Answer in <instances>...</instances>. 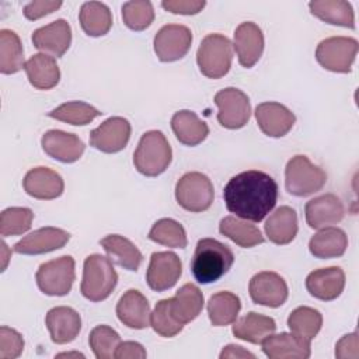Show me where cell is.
Returning <instances> with one entry per match:
<instances>
[{
  "label": "cell",
  "instance_id": "42",
  "mask_svg": "<svg viewBox=\"0 0 359 359\" xmlns=\"http://www.w3.org/2000/svg\"><path fill=\"white\" fill-rule=\"evenodd\" d=\"M34 213L29 208H7L0 215V234L3 237L20 236L31 229Z\"/></svg>",
  "mask_w": 359,
  "mask_h": 359
},
{
  "label": "cell",
  "instance_id": "11",
  "mask_svg": "<svg viewBox=\"0 0 359 359\" xmlns=\"http://www.w3.org/2000/svg\"><path fill=\"white\" fill-rule=\"evenodd\" d=\"M192 43V32L181 24H168L158 29L154 36V52L161 62L182 59Z\"/></svg>",
  "mask_w": 359,
  "mask_h": 359
},
{
  "label": "cell",
  "instance_id": "38",
  "mask_svg": "<svg viewBox=\"0 0 359 359\" xmlns=\"http://www.w3.org/2000/svg\"><path fill=\"white\" fill-rule=\"evenodd\" d=\"M323 325V316L318 310L307 306L294 309L287 317V327L296 337L311 342L320 332Z\"/></svg>",
  "mask_w": 359,
  "mask_h": 359
},
{
  "label": "cell",
  "instance_id": "23",
  "mask_svg": "<svg viewBox=\"0 0 359 359\" xmlns=\"http://www.w3.org/2000/svg\"><path fill=\"white\" fill-rule=\"evenodd\" d=\"M22 187L29 196L42 201H50L59 198L63 194L65 182L56 171L48 167H35L25 174Z\"/></svg>",
  "mask_w": 359,
  "mask_h": 359
},
{
  "label": "cell",
  "instance_id": "33",
  "mask_svg": "<svg viewBox=\"0 0 359 359\" xmlns=\"http://www.w3.org/2000/svg\"><path fill=\"white\" fill-rule=\"evenodd\" d=\"M309 8L314 17L327 24L355 28L353 8L345 0H314L309 3Z\"/></svg>",
  "mask_w": 359,
  "mask_h": 359
},
{
  "label": "cell",
  "instance_id": "48",
  "mask_svg": "<svg viewBox=\"0 0 359 359\" xmlns=\"http://www.w3.org/2000/svg\"><path fill=\"white\" fill-rule=\"evenodd\" d=\"M358 348H359V341H358L356 332L344 335L335 345V356L339 359H344V358L356 359L359 356Z\"/></svg>",
  "mask_w": 359,
  "mask_h": 359
},
{
  "label": "cell",
  "instance_id": "36",
  "mask_svg": "<svg viewBox=\"0 0 359 359\" xmlns=\"http://www.w3.org/2000/svg\"><path fill=\"white\" fill-rule=\"evenodd\" d=\"M206 309L212 325L226 327L236 321L241 303L237 294L223 290L210 296Z\"/></svg>",
  "mask_w": 359,
  "mask_h": 359
},
{
  "label": "cell",
  "instance_id": "6",
  "mask_svg": "<svg viewBox=\"0 0 359 359\" xmlns=\"http://www.w3.org/2000/svg\"><path fill=\"white\" fill-rule=\"evenodd\" d=\"M233 43L222 34L206 35L196 52V63L199 70L208 79H220L226 76L231 67Z\"/></svg>",
  "mask_w": 359,
  "mask_h": 359
},
{
  "label": "cell",
  "instance_id": "18",
  "mask_svg": "<svg viewBox=\"0 0 359 359\" xmlns=\"http://www.w3.org/2000/svg\"><path fill=\"white\" fill-rule=\"evenodd\" d=\"M255 119L262 133L269 137L287 135L296 122L294 114L287 107L272 101L257 105Z\"/></svg>",
  "mask_w": 359,
  "mask_h": 359
},
{
  "label": "cell",
  "instance_id": "28",
  "mask_svg": "<svg viewBox=\"0 0 359 359\" xmlns=\"http://www.w3.org/2000/svg\"><path fill=\"white\" fill-rule=\"evenodd\" d=\"M28 81L38 90H50L60 80V70L55 57L46 53L31 56L24 66Z\"/></svg>",
  "mask_w": 359,
  "mask_h": 359
},
{
  "label": "cell",
  "instance_id": "37",
  "mask_svg": "<svg viewBox=\"0 0 359 359\" xmlns=\"http://www.w3.org/2000/svg\"><path fill=\"white\" fill-rule=\"evenodd\" d=\"M24 49L20 36L11 29L0 31V72L14 74L24 69Z\"/></svg>",
  "mask_w": 359,
  "mask_h": 359
},
{
  "label": "cell",
  "instance_id": "9",
  "mask_svg": "<svg viewBox=\"0 0 359 359\" xmlns=\"http://www.w3.org/2000/svg\"><path fill=\"white\" fill-rule=\"evenodd\" d=\"M358 53V41L351 36H330L316 49L317 62L334 73H349Z\"/></svg>",
  "mask_w": 359,
  "mask_h": 359
},
{
  "label": "cell",
  "instance_id": "15",
  "mask_svg": "<svg viewBox=\"0 0 359 359\" xmlns=\"http://www.w3.org/2000/svg\"><path fill=\"white\" fill-rule=\"evenodd\" d=\"M70 234L59 227H41L22 237L13 247L14 252L24 255H39L65 247Z\"/></svg>",
  "mask_w": 359,
  "mask_h": 359
},
{
  "label": "cell",
  "instance_id": "22",
  "mask_svg": "<svg viewBox=\"0 0 359 359\" xmlns=\"http://www.w3.org/2000/svg\"><path fill=\"white\" fill-rule=\"evenodd\" d=\"M45 324L49 330L50 339L57 345H63L74 341L79 335L81 330V317L72 307L57 306L48 311Z\"/></svg>",
  "mask_w": 359,
  "mask_h": 359
},
{
  "label": "cell",
  "instance_id": "43",
  "mask_svg": "<svg viewBox=\"0 0 359 359\" xmlns=\"http://www.w3.org/2000/svg\"><path fill=\"white\" fill-rule=\"evenodd\" d=\"M88 344L97 359H112L121 344V337L108 325H97L90 332Z\"/></svg>",
  "mask_w": 359,
  "mask_h": 359
},
{
  "label": "cell",
  "instance_id": "35",
  "mask_svg": "<svg viewBox=\"0 0 359 359\" xmlns=\"http://www.w3.org/2000/svg\"><path fill=\"white\" fill-rule=\"evenodd\" d=\"M219 231L243 248H251L264 243V236L255 224L234 216H226L222 219Z\"/></svg>",
  "mask_w": 359,
  "mask_h": 359
},
{
  "label": "cell",
  "instance_id": "2",
  "mask_svg": "<svg viewBox=\"0 0 359 359\" xmlns=\"http://www.w3.org/2000/svg\"><path fill=\"white\" fill-rule=\"evenodd\" d=\"M234 262V254L229 245L215 238H201L191 261L194 278L202 283H213L226 275Z\"/></svg>",
  "mask_w": 359,
  "mask_h": 359
},
{
  "label": "cell",
  "instance_id": "8",
  "mask_svg": "<svg viewBox=\"0 0 359 359\" xmlns=\"http://www.w3.org/2000/svg\"><path fill=\"white\" fill-rule=\"evenodd\" d=\"M74 259L63 255L43 262L35 275L39 290L48 296H66L74 282Z\"/></svg>",
  "mask_w": 359,
  "mask_h": 359
},
{
  "label": "cell",
  "instance_id": "20",
  "mask_svg": "<svg viewBox=\"0 0 359 359\" xmlns=\"http://www.w3.org/2000/svg\"><path fill=\"white\" fill-rule=\"evenodd\" d=\"M238 62L243 67H252L264 52V34L261 28L251 21L241 22L234 31L233 43Z\"/></svg>",
  "mask_w": 359,
  "mask_h": 359
},
{
  "label": "cell",
  "instance_id": "27",
  "mask_svg": "<svg viewBox=\"0 0 359 359\" xmlns=\"http://www.w3.org/2000/svg\"><path fill=\"white\" fill-rule=\"evenodd\" d=\"M265 234L269 241L278 245L289 244L294 240L299 226L296 210L290 206H280L269 215L264 224Z\"/></svg>",
  "mask_w": 359,
  "mask_h": 359
},
{
  "label": "cell",
  "instance_id": "49",
  "mask_svg": "<svg viewBox=\"0 0 359 359\" xmlns=\"http://www.w3.org/2000/svg\"><path fill=\"white\" fill-rule=\"evenodd\" d=\"M146 355L143 345L135 341L121 342L115 351L116 359H144Z\"/></svg>",
  "mask_w": 359,
  "mask_h": 359
},
{
  "label": "cell",
  "instance_id": "19",
  "mask_svg": "<svg viewBox=\"0 0 359 359\" xmlns=\"http://www.w3.org/2000/svg\"><path fill=\"white\" fill-rule=\"evenodd\" d=\"M41 144L49 157L67 164L77 161L86 149L83 140L79 139V136L59 129H50L45 132L41 139Z\"/></svg>",
  "mask_w": 359,
  "mask_h": 359
},
{
  "label": "cell",
  "instance_id": "12",
  "mask_svg": "<svg viewBox=\"0 0 359 359\" xmlns=\"http://www.w3.org/2000/svg\"><path fill=\"white\" fill-rule=\"evenodd\" d=\"M182 273V262L175 252L158 251L150 257L146 280L151 290L164 292L171 289Z\"/></svg>",
  "mask_w": 359,
  "mask_h": 359
},
{
  "label": "cell",
  "instance_id": "21",
  "mask_svg": "<svg viewBox=\"0 0 359 359\" xmlns=\"http://www.w3.org/2000/svg\"><path fill=\"white\" fill-rule=\"evenodd\" d=\"M345 287V272L339 266L321 268L306 278L307 292L323 302H331L341 296Z\"/></svg>",
  "mask_w": 359,
  "mask_h": 359
},
{
  "label": "cell",
  "instance_id": "46",
  "mask_svg": "<svg viewBox=\"0 0 359 359\" xmlns=\"http://www.w3.org/2000/svg\"><path fill=\"white\" fill-rule=\"evenodd\" d=\"M206 1L203 0H164L161 1V7L172 14L182 15H194L203 10Z\"/></svg>",
  "mask_w": 359,
  "mask_h": 359
},
{
  "label": "cell",
  "instance_id": "13",
  "mask_svg": "<svg viewBox=\"0 0 359 359\" xmlns=\"http://www.w3.org/2000/svg\"><path fill=\"white\" fill-rule=\"evenodd\" d=\"M248 292L255 304L272 309L280 307L289 296L285 279L279 273L271 271L255 273L250 280Z\"/></svg>",
  "mask_w": 359,
  "mask_h": 359
},
{
  "label": "cell",
  "instance_id": "51",
  "mask_svg": "<svg viewBox=\"0 0 359 359\" xmlns=\"http://www.w3.org/2000/svg\"><path fill=\"white\" fill-rule=\"evenodd\" d=\"M1 251H3V266H1V271L6 269L7 266V261H8V257L6 255V251H7V245L4 241H1Z\"/></svg>",
  "mask_w": 359,
  "mask_h": 359
},
{
  "label": "cell",
  "instance_id": "5",
  "mask_svg": "<svg viewBox=\"0 0 359 359\" xmlns=\"http://www.w3.org/2000/svg\"><path fill=\"white\" fill-rule=\"evenodd\" d=\"M325 182V171L313 164L307 156L297 154L287 161L285 168V187L290 195L299 198L310 196L318 192Z\"/></svg>",
  "mask_w": 359,
  "mask_h": 359
},
{
  "label": "cell",
  "instance_id": "17",
  "mask_svg": "<svg viewBox=\"0 0 359 359\" xmlns=\"http://www.w3.org/2000/svg\"><path fill=\"white\" fill-rule=\"evenodd\" d=\"M306 222L311 229L331 227L344 219L345 209L342 201L334 194H325L310 199L304 206Z\"/></svg>",
  "mask_w": 359,
  "mask_h": 359
},
{
  "label": "cell",
  "instance_id": "32",
  "mask_svg": "<svg viewBox=\"0 0 359 359\" xmlns=\"http://www.w3.org/2000/svg\"><path fill=\"white\" fill-rule=\"evenodd\" d=\"M171 129L175 137L185 146H196L209 135L208 125L189 109H182L172 115Z\"/></svg>",
  "mask_w": 359,
  "mask_h": 359
},
{
  "label": "cell",
  "instance_id": "41",
  "mask_svg": "<svg viewBox=\"0 0 359 359\" xmlns=\"http://www.w3.org/2000/svg\"><path fill=\"white\" fill-rule=\"evenodd\" d=\"M123 24L132 31H143L154 21L153 4L147 0L126 1L122 6Z\"/></svg>",
  "mask_w": 359,
  "mask_h": 359
},
{
  "label": "cell",
  "instance_id": "52",
  "mask_svg": "<svg viewBox=\"0 0 359 359\" xmlns=\"http://www.w3.org/2000/svg\"><path fill=\"white\" fill-rule=\"evenodd\" d=\"M72 355H74V356H80V358H84V355H81V353H59V355H57V358H60V356H72Z\"/></svg>",
  "mask_w": 359,
  "mask_h": 359
},
{
  "label": "cell",
  "instance_id": "31",
  "mask_svg": "<svg viewBox=\"0 0 359 359\" xmlns=\"http://www.w3.org/2000/svg\"><path fill=\"white\" fill-rule=\"evenodd\" d=\"M275 330L276 323L272 317L250 311L234 321L233 335L250 344H261L266 337L273 334Z\"/></svg>",
  "mask_w": 359,
  "mask_h": 359
},
{
  "label": "cell",
  "instance_id": "3",
  "mask_svg": "<svg viewBox=\"0 0 359 359\" xmlns=\"http://www.w3.org/2000/svg\"><path fill=\"white\" fill-rule=\"evenodd\" d=\"M172 160L171 146L160 130H149L142 135L133 153L135 168L146 177L163 174Z\"/></svg>",
  "mask_w": 359,
  "mask_h": 359
},
{
  "label": "cell",
  "instance_id": "50",
  "mask_svg": "<svg viewBox=\"0 0 359 359\" xmlns=\"http://www.w3.org/2000/svg\"><path fill=\"white\" fill-rule=\"evenodd\" d=\"M224 358H255V355L248 352V351H245L240 345L230 344V345L224 346V349L220 353V359H224Z\"/></svg>",
  "mask_w": 359,
  "mask_h": 359
},
{
  "label": "cell",
  "instance_id": "16",
  "mask_svg": "<svg viewBox=\"0 0 359 359\" xmlns=\"http://www.w3.org/2000/svg\"><path fill=\"white\" fill-rule=\"evenodd\" d=\"M72 42V28L69 22L59 18L32 32V43L36 49L49 56H63Z\"/></svg>",
  "mask_w": 359,
  "mask_h": 359
},
{
  "label": "cell",
  "instance_id": "10",
  "mask_svg": "<svg viewBox=\"0 0 359 359\" xmlns=\"http://www.w3.org/2000/svg\"><path fill=\"white\" fill-rule=\"evenodd\" d=\"M215 104L219 108L217 122L226 129H240L250 121V98L236 87H227L217 91L215 95Z\"/></svg>",
  "mask_w": 359,
  "mask_h": 359
},
{
  "label": "cell",
  "instance_id": "39",
  "mask_svg": "<svg viewBox=\"0 0 359 359\" xmlns=\"http://www.w3.org/2000/svg\"><path fill=\"white\" fill-rule=\"evenodd\" d=\"M101 114L102 112H100L97 108H94L93 105H90L87 102L69 101V102H65V104L56 107L50 112H48V116L62 121V122H66V123H70V125L83 126V125L93 122Z\"/></svg>",
  "mask_w": 359,
  "mask_h": 359
},
{
  "label": "cell",
  "instance_id": "34",
  "mask_svg": "<svg viewBox=\"0 0 359 359\" xmlns=\"http://www.w3.org/2000/svg\"><path fill=\"white\" fill-rule=\"evenodd\" d=\"M79 21L88 36H102L112 27V14L107 4L100 1H87L81 6Z\"/></svg>",
  "mask_w": 359,
  "mask_h": 359
},
{
  "label": "cell",
  "instance_id": "4",
  "mask_svg": "<svg viewBox=\"0 0 359 359\" xmlns=\"http://www.w3.org/2000/svg\"><path fill=\"white\" fill-rule=\"evenodd\" d=\"M116 283L118 273L109 258L101 254H91L86 258L80 292L87 300H105L114 292Z\"/></svg>",
  "mask_w": 359,
  "mask_h": 359
},
{
  "label": "cell",
  "instance_id": "44",
  "mask_svg": "<svg viewBox=\"0 0 359 359\" xmlns=\"http://www.w3.org/2000/svg\"><path fill=\"white\" fill-rule=\"evenodd\" d=\"M150 325L153 327L154 332L164 338L175 337L184 328V325L180 324L171 314L170 299H163L156 304L153 313L150 314Z\"/></svg>",
  "mask_w": 359,
  "mask_h": 359
},
{
  "label": "cell",
  "instance_id": "47",
  "mask_svg": "<svg viewBox=\"0 0 359 359\" xmlns=\"http://www.w3.org/2000/svg\"><path fill=\"white\" fill-rule=\"evenodd\" d=\"M60 6H62V1L59 0L57 1L56 0H34L24 7L22 13L27 20L35 21L56 11Z\"/></svg>",
  "mask_w": 359,
  "mask_h": 359
},
{
  "label": "cell",
  "instance_id": "40",
  "mask_svg": "<svg viewBox=\"0 0 359 359\" xmlns=\"http://www.w3.org/2000/svg\"><path fill=\"white\" fill-rule=\"evenodd\" d=\"M149 238L170 248H185L188 244L185 229L174 219L157 220L149 231Z\"/></svg>",
  "mask_w": 359,
  "mask_h": 359
},
{
  "label": "cell",
  "instance_id": "14",
  "mask_svg": "<svg viewBox=\"0 0 359 359\" xmlns=\"http://www.w3.org/2000/svg\"><path fill=\"white\" fill-rule=\"evenodd\" d=\"M130 130L128 119L111 116L90 132V144L102 153H118L126 147Z\"/></svg>",
  "mask_w": 359,
  "mask_h": 359
},
{
  "label": "cell",
  "instance_id": "29",
  "mask_svg": "<svg viewBox=\"0 0 359 359\" xmlns=\"http://www.w3.org/2000/svg\"><path fill=\"white\" fill-rule=\"evenodd\" d=\"M101 247L107 251L109 259L126 271H137L143 255L139 248L126 237L109 234L100 240Z\"/></svg>",
  "mask_w": 359,
  "mask_h": 359
},
{
  "label": "cell",
  "instance_id": "45",
  "mask_svg": "<svg viewBox=\"0 0 359 359\" xmlns=\"http://www.w3.org/2000/svg\"><path fill=\"white\" fill-rule=\"evenodd\" d=\"M22 335L14 328L3 325L0 328V359H15L22 353Z\"/></svg>",
  "mask_w": 359,
  "mask_h": 359
},
{
  "label": "cell",
  "instance_id": "25",
  "mask_svg": "<svg viewBox=\"0 0 359 359\" xmlns=\"http://www.w3.org/2000/svg\"><path fill=\"white\" fill-rule=\"evenodd\" d=\"M262 351L269 359H307L311 355L310 342L294 334H271L262 342Z\"/></svg>",
  "mask_w": 359,
  "mask_h": 359
},
{
  "label": "cell",
  "instance_id": "7",
  "mask_svg": "<svg viewBox=\"0 0 359 359\" xmlns=\"http://www.w3.org/2000/svg\"><path fill=\"white\" fill-rule=\"evenodd\" d=\"M215 189L208 175L192 171L184 174L175 185V199L181 208L192 213L208 210L213 203Z\"/></svg>",
  "mask_w": 359,
  "mask_h": 359
},
{
  "label": "cell",
  "instance_id": "30",
  "mask_svg": "<svg viewBox=\"0 0 359 359\" xmlns=\"http://www.w3.org/2000/svg\"><path fill=\"white\" fill-rule=\"evenodd\" d=\"M348 247V236L342 229L324 227L316 233L309 241L311 255L320 259L338 258L345 254Z\"/></svg>",
  "mask_w": 359,
  "mask_h": 359
},
{
  "label": "cell",
  "instance_id": "1",
  "mask_svg": "<svg viewBox=\"0 0 359 359\" xmlns=\"http://www.w3.org/2000/svg\"><path fill=\"white\" fill-rule=\"evenodd\" d=\"M223 198L229 212L244 220L261 222L276 205L278 184L264 171L248 170L229 180Z\"/></svg>",
  "mask_w": 359,
  "mask_h": 359
},
{
  "label": "cell",
  "instance_id": "26",
  "mask_svg": "<svg viewBox=\"0 0 359 359\" xmlns=\"http://www.w3.org/2000/svg\"><path fill=\"white\" fill-rule=\"evenodd\" d=\"M203 309V294L194 283L181 286L174 297H170V310L172 317L182 325L194 321Z\"/></svg>",
  "mask_w": 359,
  "mask_h": 359
},
{
  "label": "cell",
  "instance_id": "24",
  "mask_svg": "<svg viewBox=\"0 0 359 359\" xmlns=\"http://www.w3.org/2000/svg\"><path fill=\"white\" fill-rule=\"evenodd\" d=\"M150 304L136 289L126 290L116 303V316L128 328L143 330L150 325Z\"/></svg>",
  "mask_w": 359,
  "mask_h": 359
}]
</instances>
